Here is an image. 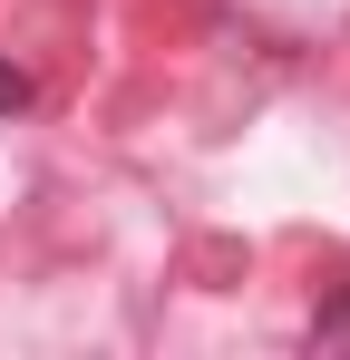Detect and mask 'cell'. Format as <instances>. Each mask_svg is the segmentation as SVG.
Masks as SVG:
<instances>
[{"mask_svg": "<svg viewBox=\"0 0 350 360\" xmlns=\"http://www.w3.org/2000/svg\"><path fill=\"white\" fill-rule=\"evenodd\" d=\"M10 108H30V78H20V68L0 59V117H10Z\"/></svg>", "mask_w": 350, "mask_h": 360, "instance_id": "obj_2", "label": "cell"}, {"mask_svg": "<svg viewBox=\"0 0 350 360\" xmlns=\"http://www.w3.org/2000/svg\"><path fill=\"white\" fill-rule=\"evenodd\" d=\"M311 351H350V292L331 302V311H321V321H311Z\"/></svg>", "mask_w": 350, "mask_h": 360, "instance_id": "obj_1", "label": "cell"}]
</instances>
